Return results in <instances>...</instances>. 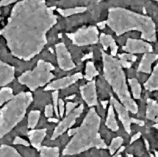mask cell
Wrapping results in <instances>:
<instances>
[{
  "instance_id": "5b68a950",
  "label": "cell",
  "mask_w": 158,
  "mask_h": 157,
  "mask_svg": "<svg viewBox=\"0 0 158 157\" xmlns=\"http://www.w3.org/2000/svg\"><path fill=\"white\" fill-rule=\"evenodd\" d=\"M32 101L31 92H20L0 109V139L9 133L23 119Z\"/></svg>"
},
{
  "instance_id": "277c9868",
  "label": "cell",
  "mask_w": 158,
  "mask_h": 157,
  "mask_svg": "<svg viewBox=\"0 0 158 157\" xmlns=\"http://www.w3.org/2000/svg\"><path fill=\"white\" fill-rule=\"evenodd\" d=\"M103 62L104 77L116 94L121 103L132 114L138 112L137 104L131 98L126 81L125 74L119 60L101 49Z\"/></svg>"
},
{
  "instance_id": "cb8c5ba5",
  "label": "cell",
  "mask_w": 158,
  "mask_h": 157,
  "mask_svg": "<svg viewBox=\"0 0 158 157\" xmlns=\"http://www.w3.org/2000/svg\"><path fill=\"white\" fill-rule=\"evenodd\" d=\"M99 74L98 71L97 70L95 65L93 62L89 61L86 64L85 69V78L88 81H92L95 77L97 76Z\"/></svg>"
},
{
  "instance_id": "1f68e13d",
  "label": "cell",
  "mask_w": 158,
  "mask_h": 157,
  "mask_svg": "<svg viewBox=\"0 0 158 157\" xmlns=\"http://www.w3.org/2000/svg\"><path fill=\"white\" fill-rule=\"evenodd\" d=\"M53 106L51 104L48 105L46 106L45 109H44V115L46 117L50 118L53 116Z\"/></svg>"
},
{
  "instance_id": "d590c367",
  "label": "cell",
  "mask_w": 158,
  "mask_h": 157,
  "mask_svg": "<svg viewBox=\"0 0 158 157\" xmlns=\"http://www.w3.org/2000/svg\"><path fill=\"white\" fill-rule=\"evenodd\" d=\"M131 120L132 123H135L136 124H138V126H139L141 127L144 126V124H145L144 121H142V120H139V119H137L134 118H131Z\"/></svg>"
},
{
  "instance_id": "f35d334b",
  "label": "cell",
  "mask_w": 158,
  "mask_h": 157,
  "mask_svg": "<svg viewBox=\"0 0 158 157\" xmlns=\"http://www.w3.org/2000/svg\"><path fill=\"white\" fill-rule=\"evenodd\" d=\"M101 104H102V105L104 109H106V107H107V104H108V101H107V100L101 101Z\"/></svg>"
},
{
  "instance_id": "ac0fdd59",
  "label": "cell",
  "mask_w": 158,
  "mask_h": 157,
  "mask_svg": "<svg viewBox=\"0 0 158 157\" xmlns=\"http://www.w3.org/2000/svg\"><path fill=\"white\" fill-rule=\"evenodd\" d=\"M146 118L155 123H158V103L156 100L148 99L147 100Z\"/></svg>"
},
{
  "instance_id": "4316f807",
  "label": "cell",
  "mask_w": 158,
  "mask_h": 157,
  "mask_svg": "<svg viewBox=\"0 0 158 157\" xmlns=\"http://www.w3.org/2000/svg\"><path fill=\"white\" fill-rule=\"evenodd\" d=\"M129 84L131 86L133 97L135 99H138L141 97V87L138 83V80L135 78L128 79Z\"/></svg>"
},
{
  "instance_id": "603a6c76",
  "label": "cell",
  "mask_w": 158,
  "mask_h": 157,
  "mask_svg": "<svg viewBox=\"0 0 158 157\" xmlns=\"http://www.w3.org/2000/svg\"><path fill=\"white\" fill-rule=\"evenodd\" d=\"M56 10L63 17L67 18L73 14L83 13L87 10V8L86 7H77L75 8H69L67 9H62L58 8L56 9Z\"/></svg>"
},
{
  "instance_id": "f907efd6",
  "label": "cell",
  "mask_w": 158,
  "mask_h": 157,
  "mask_svg": "<svg viewBox=\"0 0 158 157\" xmlns=\"http://www.w3.org/2000/svg\"></svg>"
},
{
  "instance_id": "30bf717a",
  "label": "cell",
  "mask_w": 158,
  "mask_h": 157,
  "mask_svg": "<svg viewBox=\"0 0 158 157\" xmlns=\"http://www.w3.org/2000/svg\"><path fill=\"white\" fill-rule=\"evenodd\" d=\"M122 50L130 54L148 53L153 51V49L149 43L141 39L128 38L126 44L123 46Z\"/></svg>"
},
{
  "instance_id": "7a4b0ae2",
  "label": "cell",
  "mask_w": 158,
  "mask_h": 157,
  "mask_svg": "<svg viewBox=\"0 0 158 157\" xmlns=\"http://www.w3.org/2000/svg\"><path fill=\"white\" fill-rule=\"evenodd\" d=\"M97 25L100 29L108 26L117 36L137 30L141 32L142 39L148 42L157 40L156 25L151 18L121 7L110 8L107 20L99 22Z\"/></svg>"
},
{
  "instance_id": "2e32d148",
  "label": "cell",
  "mask_w": 158,
  "mask_h": 157,
  "mask_svg": "<svg viewBox=\"0 0 158 157\" xmlns=\"http://www.w3.org/2000/svg\"><path fill=\"white\" fill-rule=\"evenodd\" d=\"M158 59V54L145 53L139 64L137 71L146 74H150L152 64Z\"/></svg>"
},
{
  "instance_id": "bcb514c9",
  "label": "cell",
  "mask_w": 158,
  "mask_h": 157,
  "mask_svg": "<svg viewBox=\"0 0 158 157\" xmlns=\"http://www.w3.org/2000/svg\"><path fill=\"white\" fill-rule=\"evenodd\" d=\"M127 155H128V157H134L133 156H132V155H129V154H128Z\"/></svg>"
},
{
  "instance_id": "c3c4849f",
  "label": "cell",
  "mask_w": 158,
  "mask_h": 157,
  "mask_svg": "<svg viewBox=\"0 0 158 157\" xmlns=\"http://www.w3.org/2000/svg\"><path fill=\"white\" fill-rule=\"evenodd\" d=\"M153 1H156L158 3V0H153Z\"/></svg>"
},
{
  "instance_id": "836d02e7",
  "label": "cell",
  "mask_w": 158,
  "mask_h": 157,
  "mask_svg": "<svg viewBox=\"0 0 158 157\" xmlns=\"http://www.w3.org/2000/svg\"><path fill=\"white\" fill-rule=\"evenodd\" d=\"M58 110L59 115L61 118H62L65 112V104L64 100L61 99H59L58 100Z\"/></svg>"
},
{
  "instance_id": "ba28073f",
  "label": "cell",
  "mask_w": 158,
  "mask_h": 157,
  "mask_svg": "<svg viewBox=\"0 0 158 157\" xmlns=\"http://www.w3.org/2000/svg\"><path fill=\"white\" fill-rule=\"evenodd\" d=\"M84 109L83 104H81L79 107L74 109L69 115H66L65 118L61 121L59 124L55 127L51 140H54L60 135H63L67 130L71 127L76 122L77 118H79L82 114Z\"/></svg>"
},
{
  "instance_id": "4fadbf2b",
  "label": "cell",
  "mask_w": 158,
  "mask_h": 157,
  "mask_svg": "<svg viewBox=\"0 0 158 157\" xmlns=\"http://www.w3.org/2000/svg\"><path fill=\"white\" fill-rule=\"evenodd\" d=\"M111 103L114 106L118 114V119L122 122L125 131L128 133L131 134V118L129 116L128 111L124 107L123 105H121L118 101L114 98V96L111 95L110 98Z\"/></svg>"
},
{
  "instance_id": "f6af8a7d",
  "label": "cell",
  "mask_w": 158,
  "mask_h": 157,
  "mask_svg": "<svg viewBox=\"0 0 158 157\" xmlns=\"http://www.w3.org/2000/svg\"><path fill=\"white\" fill-rule=\"evenodd\" d=\"M150 157H155V155H154V154H150Z\"/></svg>"
},
{
  "instance_id": "681fc988",
  "label": "cell",
  "mask_w": 158,
  "mask_h": 157,
  "mask_svg": "<svg viewBox=\"0 0 158 157\" xmlns=\"http://www.w3.org/2000/svg\"><path fill=\"white\" fill-rule=\"evenodd\" d=\"M0 20H1V13H0Z\"/></svg>"
},
{
  "instance_id": "f1b7e54d",
  "label": "cell",
  "mask_w": 158,
  "mask_h": 157,
  "mask_svg": "<svg viewBox=\"0 0 158 157\" xmlns=\"http://www.w3.org/2000/svg\"><path fill=\"white\" fill-rule=\"evenodd\" d=\"M58 90H55L52 92V99L53 100V109L55 112V114L57 117H59V110H58Z\"/></svg>"
},
{
  "instance_id": "7c38bea8",
  "label": "cell",
  "mask_w": 158,
  "mask_h": 157,
  "mask_svg": "<svg viewBox=\"0 0 158 157\" xmlns=\"http://www.w3.org/2000/svg\"><path fill=\"white\" fill-rule=\"evenodd\" d=\"M83 78V74L81 72H77L71 76H67L57 80L53 81L49 83L44 88V91L58 90L60 89L67 88L72 84L76 83L79 79Z\"/></svg>"
},
{
  "instance_id": "9c48e42d",
  "label": "cell",
  "mask_w": 158,
  "mask_h": 157,
  "mask_svg": "<svg viewBox=\"0 0 158 157\" xmlns=\"http://www.w3.org/2000/svg\"><path fill=\"white\" fill-rule=\"evenodd\" d=\"M55 50L57 62L60 69L64 71H69L76 67L69 50L64 42H59L56 44Z\"/></svg>"
},
{
  "instance_id": "60d3db41",
  "label": "cell",
  "mask_w": 158,
  "mask_h": 157,
  "mask_svg": "<svg viewBox=\"0 0 158 157\" xmlns=\"http://www.w3.org/2000/svg\"><path fill=\"white\" fill-rule=\"evenodd\" d=\"M144 142H145V144H146V147L148 151H149V148H150V146H149V143L148 141L146 139H144Z\"/></svg>"
},
{
  "instance_id": "ee69618b",
  "label": "cell",
  "mask_w": 158,
  "mask_h": 157,
  "mask_svg": "<svg viewBox=\"0 0 158 157\" xmlns=\"http://www.w3.org/2000/svg\"><path fill=\"white\" fill-rule=\"evenodd\" d=\"M153 127L156 128V129H158V124H156L153 125Z\"/></svg>"
},
{
  "instance_id": "8fae6325",
  "label": "cell",
  "mask_w": 158,
  "mask_h": 157,
  "mask_svg": "<svg viewBox=\"0 0 158 157\" xmlns=\"http://www.w3.org/2000/svg\"><path fill=\"white\" fill-rule=\"evenodd\" d=\"M82 99L89 107L98 105L95 81L92 80L80 87Z\"/></svg>"
},
{
  "instance_id": "74e56055",
  "label": "cell",
  "mask_w": 158,
  "mask_h": 157,
  "mask_svg": "<svg viewBox=\"0 0 158 157\" xmlns=\"http://www.w3.org/2000/svg\"><path fill=\"white\" fill-rule=\"evenodd\" d=\"M125 147H120V149H119L118 151L116 152V155L114 157H122L121 155L119 154V153L121 152H122V151H123L124 149H125Z\"/></svg>"
},
{
  "instance_id": "e0dca14e",
  "label": "cell",
  "mask_w": 158,
  "mask_h": 157,
  "mask_svg": "<svg viewBox=\"0 0 158 157\" xmlns=\"http://www.w3.org/2000/svg\"><path fill=\"white\" fill-rule=\"evenodd\" d=\"M99 39L104 51L107 50L108 48L110 47L111 49V56L113 57L116 56L118 51V46L114 39L111 35L102 33L101 34Z\"/></svg>"
},
{
  "instance_id": "f546056e",
  "label": "cell",
  "mask_w": 158,
  "mask_h": 157,
  "mask_svg": "<svg viewBox=\"0 0 158 157\" xmlns=\"http://www.w3.org/2000/svg\"><path fill=\"white\" fill-rule=\"evenodd\" d=\"M118 55L120 60L122 61L135 62L137 59V57L136 56L130 53H122V54H118Z\"/></svg>"
},
{
  "instance_id": "b9f144b4",
  "label": "cell",
  "mask_w": 158,
  "mask_h": 157,
  "mask_svg": "<svg viewBox=\"0 0 158 157\" xmlns=\"http://www.w3.org/2000/svg\"><path fill=\"white\" fill-rule=\"evenodd\" d=\"M75 97H76V95H72V96H70L69 97L66 98V99H73Z\"/></svg>"
},
{
  "instance_id": "52a82bcc",
  "label": "cell",
  "mask_w": 158,
  "mask_h": 157,
  "mask_svg": "<svg viewBox=\"0 0 158 157\" xmlns=\"http://www.w3.org/2000/svg\"><path fill=\"white\" fill-rule=\"evenodd\" d=\"M66 35L79 47L95 44L99 41L98 30L94 26L82 27L74 32L67 33Z\"/></svg>"
},
{
  "instance_id": "5bb4252c",
  "label": "cell",
  "mask_w": 158,
  "mask_h": 157,
  "mask_svg": "<svg viewBox=\"0 0 158 157\" xmlns=\"http://www.w3.org/2000/svg\"><path fill=\"white\" fill-rule=\"evenodd\" d=\"M15 67L0 60V87H4L15 79Z\"/></svg>"
},
{
  "instance_id": "44dd1931",
  "label": "cell",
  "mask_w": 158,
  "mask_h": 157,
  "mask_svg": "<svg viewBox=\"0 0 158 157\" xmlns=\"http://www.w3.org/2000/svg\"><path fill=\"white\" fill-rule=\"evenodd\" d=\"M0 157H22L17 150L11 146L2 145L0 146Z\"/></svg>"
},
{
  "instance_id": "e575fe53",
  "label": "cell",
  "mask_w": 158,
  "mask_h": 157,
  "mask_svg": "<svg viewBox=\"0 0 158 157\" xmlns=\"http://www.w3.org/2000/svg\"><path fill=\"white\" fill-rule=\"evenodd\" d=\"M18 0H1L0 1V7L2 6H6L11 3L16 2Z\"/></svg>"
},
{
  "instance_id": "d6986e66",
  "label": "cell",
  "mask_w": 158,
  "mask_h": 157,
  "mask_svg": "<svg viewBox=\"0 0 158 157\" xmlns=\"http://www.w3.org/2000/svg\"><path fill=\"white\" fill-rule=\"evenodd\" d=\"M144 87L150 92L158 91V63L154 67L148 80L144 84Z\"/></svg>"
},
{
  "instance_id": "3957f363",
  "label": "cell",
  "mask_w": 158,
  "mask_h": 157,
  "mask_svg": "<svg viewBox=\"0 0 158 157\" xmlns=\"http://www.w3.org/2000/svg\"><path fill=\"white\" fill-rule=\"evenodd\" d=\"M101 118L94 108L90 109L80 126L69 129L68 135L73 136L62 151L63 155H74L90 148L107 149V146L99 133Z\"/></svg>"
},
{
  "instance_id": "ab89813d",
  "label": "cell",
  "mask_w": 158,
  "mask_h": 157,
  "mask_svg": "<svg viewBox=\"0 0 158 157\" xmlns=\"http://www.w3.org/2000/svg\"><path fill=\"white\" fill-rule=\"evenodd\" d=\"M49 122H53V123H58L59 121V119L56 118H49L48 119Z\"/></svg>"
},
{
  "instance_id": "6da1fadb",
  "label": "cell",
  "mask_w": 158,
  "mask_h": 157,
  "mask_svg": "<svg viewBox=\"0 0 158 157\" xmlns=\"http://www.w3.org/2000/svg\"><path fill=\"white\" fill-rule=\"evenodd\" d=\"M55 6L45 0H22L13 7L6 25L0 30L12 56L30 61L48 44L46 35L58 22Z\"/></svg>"
},
{
  "instance_id": "8d00e7d4",
  "label": "cell",
  "mask_w": 158,
  "mask_h": 157,
  "mask_svg": "<svg viewBox=\"0 0 158 157\" xmlns=\"http://www.w3.org/2000/svg\"><path fill=\"white\" fill-rule=\"evenodd\" d=\"M141 133L140 132H138L137 134H135V135H134L131 139V142H130V144H132L134 142H135V140H137L139 138L141 137Z\"/></svg>"
},
{
  "instance_id": "4dcf8cb0",
  "label": "cell",
  "mask_w": 158,
  "mask_h": 157,
  "mask_svg": "<svg viewBox=\"0 0 158 157\" xmlns=\"http://www.w3.org/2000/svg\"><path fill=\"white\" fill-rule=\"evenodd\" d=\"M13 145H23L25 147H30V143L25 140V139H22V138L19 137V136H16L15 138L14 141L13 142Z\"/></svg>"
},
{
  "instance_id": "d4e9b609",
  "label": "cell",
  "mask_w": 158,
  "mask_h": 157,
  "mask_svg": "<svg viewBox=\"0 0 158 157\" xmlns=\"http://www.w3.org/2000/svg\"><path fill=\"white\" fill-rule=\"evenodd\" d=\"M41 112L39 110L31 111L28 117V128L34 129L38 124Z\"/></svg>"
},
{
  "instance_id": "7dc6e473",
  "label": "cell",
  "mask_w": 158,
  "mask_h": 157,
  "mask_svg": "<svg viewBox=\"0 0 158 157\" xmlns=\"http://www.w3.org/2000/svg\"><path fill=\"white\" fill-rule=\"evenodd\" d=\"M97 1H98V2H101V1H103L104 0H97Z\"/></svg>"
},
{
  "instance_id": "7bdbcfd3",
  "label": "cell",
  "mask_w": 158,
  "mask_h": 157,
  "mask_svg": "<svg viewBox=\"0 0 158 157\" xmlns=\"http://www.w3.org/2000/svg\"><path fill=\"white\" fill-rule=\"evenodd\" d=\"M155 157H158V152L155 151Z\"/></svg>"
},
{
  "instance_id": "83f0119b",
  "label": "cell",
  "mask_w": 158,
  "mask_h": 157,
  "mask_svg": "<svg viewBox=\"0 0 158 157\" xmlns=\"http://www.w3.org/2000/svg\"><path fill=\"white\" fill-rule=\"evenodd\" d=\"M123 139L121 137H117L112 139L111 144L109 147V151L111 155H114L123 143Z\"/></svg>"
},
{
  "instance_id": "8992f818",
  "label": "cell",
  "mask_w": 158,
  "mask_h": 157,
  "mask_svg": "<svg viewBox=\"0 0 158 157\" xmlns=\"http://www.w3.org/2000/svg\"><path fill=\"white\" fill-rule=\"evenodd\" d=\"M55 66L50 62L40 60L37 66L31 70H27L18 77V81L22 85L26 86L31 91L43 87L55 78L52 71Z\"/></svg>"
},
{
  "instance_id": "7402d4cb",
  "label": "cell",
  "mask_w": 158,
  "mask_h": 157,
  "mask_svg": "<svg viewBox=\"0 0 158 157\" xmlns=\"http://www.w3.org/2000/svg\"><path fill=\"white\" fill-rule=\"evenodd\" d=\"M39 151L41 157H59V147L43 146Z\"/></svg>"
},
{
  "instance_id": "d6a6232c",
  "label": "cell",
  "mask_w": 158,
  "mask_h": 157,
  "mask_svg": "<svg viewBox=\"0 0 158 157\" xmlns=\"http://www.w3.org/2000/svg\"><path fill=\"white\" fill-rule=\"evenodd\" d=\"M77 105H78L77 103H74L71 102H67L66 104V112H65L66 115H69V113H71L76 107V106H77Z\"/></svg>"
},
{
  "instance_id": "9a60e30c",
  "label": "cell",
  "mask_w": 158,
  "mask_h": 157,
  "mask_svg": "<svg viewBox=\"0 0 158 157\" xmlns=\"http://www.w3.org/2000/svg\"><path fill=\"white\" fill-rule=\"evenodd\" d=\"M47 135V129L31 130L28 133V136L30 139L31 145L39 151L41 147V143Z\"/></svg>"
},
{
  "instance_id": "ffe728a7",
  "label": "cell",
  "mask_w": 158,
  "mask_h": 157,
  "mask_svg": "<svg viewBox=\"0 0 158 157\" xmlns=\"http://www.w3.org/2000/svg\"><path fill=\"white\" fill-rule=\"evenodd\" d=\"M106 126L113 131H116L118 130V124L117 123L116 119L115 118V114L114 112V109L113 105L111 103L109 107L107 117L106 118Z\"/></svg>"
},
{
  "instance_id": "484cf974",
  "label": "cell",
  "mask_w": 158,
  "mask_h": 157,
  "mask_svg": "<svg viewBox=\"0 0 158 157\" xmlns=\"http://www.w3.org/2000/svg\"><path fill=\"white\" fill-rule=\"evenodd\" d=\"M13 91L10 87H3L0 90V106L14 98Z\"/></svg>"
}]
</instances>
